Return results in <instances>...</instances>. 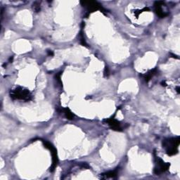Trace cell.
Instances as JSON below:
<instances>
[{
	"label": "cell",
	"mask_w": 180,
	"mask_h": 180,
	"mask_svg": "<svg viewBox=\"0 0 180 180\" xmlns=\"http://www.w3.org/2000/svg\"><path fill=\"white\" fill-rule=\"evenodd\" d=\"M10 96L14 100H22L29 101L32 100V96L30 91L21 87H17L10 92Z\"/></svg>",
	"instance_id": "1"
},
{
	"label": "cell",
	"mask_w": 180,
	"mask_h": 180,
	"mask_svg": "<svg viewBox=\"0 0 180 180\" xmlns=\"http://www.w3.org/2000/svg\"><path fill=\"white\" fill-rule=\"evenodd\" d=\"M180 139L179 137L165 139L163 141V147L165 149L168 155H175L178 152V146L179 145Z\"/></svg>",
	"instance_id": "2"
},
{
	"label": "cell",
	"mask_w": 180,
	"mask_h": 180,
	"mask_svg": "<svg viewBox=\"0 0 180 180\" xmlns=\"http://www.w3.org/2000/svg\"><path fill=\"white\" fill-rule=\"evenodd\" d=\"M43 144H44V146L46 147L47 149H49V150L51 151V153H52V167L50 168V171L53 172L55 170L56 167H57L58 163H59V159H58L57 149H56L55 147L53 146L52 144L49 143V141H43Z\"/></svg>",
	"instance_id": "3"
},
{
	"label": "cell",
	"mask_w": 180,
	"mask_h": 180,
	"mask_svg": "<svg viewBox=\"0 0 180 180\" xmlns=\"http://www.w3.org/2000/svg\"><path fill=\"white\" fill-rule=\"evenodd\" d=\"M80 4L82 6L87 9L89 12H94L96 11H101V12H105V9L103 8L102 6L97 2L95 1H84L81 2Z\"/></svg>",
	"instance_id": "4"
},
{
	"label": "cell",
	"mask_w": 180,
	"mask_h": 180,
	"mask_svg": "<svg viewBox=\"0 0 180 180\" xmlns=\"http://www.w3.org/2000/svg\"><path fill=\"white\" fill-rule=\"evenodd\" d=\"M170 167V163H165L159 157H156V166L154 169V172L156 174H160L167 171Z\"/></svg>",
	"instance_id": "5"
},
{
	"label": "cell",
	"mask_w": 180,
	"mask_h": 180,
	"mask_svg": "<svg viewBox=\"0 0 180 180\" xmlns=\"http://www.w3.org/2000/svg\"><path fill=\"white\" fill-rule=\"evenodd\" d=\"M104 121L108 124V126L110 127L112 130H115V131L122 130V128H121V125H120V122H118L117 120H115V118H108Z\"/></svg>",
	"instance_id": "6"
},
{
	"label": "cell",
	"mask_w": 180,
	"mask_h": 180,
	"mask_svg": "<svg viewBox=\"0 0 180 180\" xmlns=\"http://www.w3.org/2000/svg\"><path fill=\"white\" fill-rule=\"evenodd\" d=\"M164 4L163 2H156L154 4V9H155V12L156 14L160 18H164L168 15V13H165L162 9V6Z\"/></svg>",
	"instance_id": "7"
},
{
	"label": "cell",
	"mask_w": 180,
	"mask_h": 180,
	"mask_svg": "<svg viewBox=\"0 0 180 180\" xmlns=\"http://www.w3.org/2000/svg\"><path fill=\"white\" fill-rule=\"evenodd\" d=\"M117 170L114 171H110L106 173H103L101 174V178L102 179H114L117 176Z\"/></svg>",
	"instance_id": "8"
},
{
	"label": "cell",
	"mask_w": 180,
	"mask_h": 180,
	"mask_svg": "<svg viewBox=\"0 0 180 180\" xmlns=\"http://www.w3.org/2000/svg\"><path fill=\"white\" fill-rule=\"evenodd\" d=\"M61 112L64 113L65 117L68 119H69V120H73L74 118V115H73L71 111L68 108H61Z\"/></svg>",
	"instance_id": "9"
},
{
	"label": "cell",
	"mask_w": 180,
	"mask_h": 180,
	"mask_svg": "<svg viewBox=\"0 0 180 180\" xmlns=\"http://www.w3.org/2000/svg\"><path fill=\"white\" fill-rule=\"evenodd\" d=\"M157 73V69L156 68H154V69L150 70V71H149L147 73H146L145 75H144V77L146 82H148V81L150 80L151 79V77H153L154 75H156V73Z\"/></svg>",
	"instance_id": "10"
},
{
	"label": "cell",
	"mask_w": 180,
	"mask_h": 180,
	"mask_svg": "<svg viewBox=\"0 0 180 180\" xmlns=\"http://www.w3.org/2000/svg\"><path fill=\"white\" fill-rule=\"evenodd\" d=\"M32 8L36 12H39L40 11V4L38 2H35L32 4Z\"/></svg>",
	"instance_id": "11"
},
{
	"label": "cell",
	"mask_w": 180,
	"mask_h": 180,
	"mask_svg": "<svg viewBox=\"0 0 180 180\" xmlns=\"http://www.w3.org/2000/svg\"><path fill=\"white\" fill-rule=\"evenodd\" d=\"M104 74L106 76H108L109 75V70H108V67H106L105 68V70H104Z\"/></svg>",
	"instance_id": "12"
},
{
	"label": "cell",
	"mask_w": 180,
	"mask_h": 180,
	"mask_svg": "<svg viewBox=\"0 0 180 180\" xmlns=\"http://www.w3.org/2000/svg\"><path fill=\"white\" fill-rule=\"evenodd\" d=\"M47 53H48V54H49V56H53L54 55V53H53L52 51H50V50H48L47 51Z\"/></svg>",
	"instance_id": "13"
},
{
	"label": "cell",
	"mask_w": 180,
	"mask_h": 180,
	"mask_svg": "<svg viewBox=\"0 0 180 180\" xmlns=\"http://www.w3.org/2000/svg\"><path fill=\"white\" fill-rule=\"evenodd\" d=\"M177 92L179 93V87H177Z\"/></svg>",
	"instance_id": "14"
}]
</instances>
